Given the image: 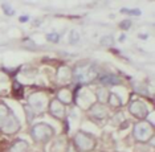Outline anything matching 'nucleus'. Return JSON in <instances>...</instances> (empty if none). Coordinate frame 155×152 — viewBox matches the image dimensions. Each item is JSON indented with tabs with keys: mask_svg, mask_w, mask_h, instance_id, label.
Listing matches in <instances>:
<instances>
[{
	"mask_svg": "<svg viewBox=\"0 0 155 152\" xmlns=\"http://www.w3.org/2000/svg\"><path fill=\"white\" fill-rule=\"evenodd\" d=\"M20 122L4 102H0V130L7 135H13L20 130Z\"/></svg>",
	"mask_w": 155,
	"mask_h": 152,
	"instance_id": "f257e3e1",
	"label": "nucleus"
},
{
	"mask_svg": "<svg viewBox=\"0 0 155 152\" xmlns=\"http://www.w3.org/2000/svg\"><path fill=\"white\" fill-rule=\"evenodd\" d=\"M54 136V128L48 123H37L31 128V137L36 143H47Z\"/></svg>",
	"mask_w": 155,
	"mask_h": 152,
	"instance_id": "7ed1b4c3",
	"label": "nucleus"
},
{
	"mask_svg": "<svg viewBox=\"0 0 155 152\" xmlns=\"http://www.w3.org/2000/svg\"><path fill=\"white\" fill-rule=\"evenodd\" d=\"M56 98L61 102L62 105H70V103H73L74 102V98H73V91L70 90V89H61V90H58V93L57 95H56Z\"/></svg>",
	"mask_w": 155,
	"mask_h": 152,
	"instance_id": "1a4fd4ad",
	"label": "nucleus"
},
{
	"mask_svg": "<svg viewBox=\"0 0 155 152\" xmlns=\"http://www.w3.org/2000/svg\"><path fill=\"white\" fill-rule=\"evenodd\" d=\"M28 102H29L31 107H33L35 110H43L45 106V102H47V98L41 93H33V94H31Z\"/></svg>",
	"mask_w": 155,
	"mask_h": 152,
	"instance_id": "6e6552de",
	"label": "nucleus"
},
{
	"mask_svg": "<svg viewBox=\"0 0 155 152\" xmlns=\"http://www.w3.org/2000/svg\"><path fill=\"white\" fill-rule=\"evenodd\" d=\"M2 8H3V11H4L5 15H8V16H13V15H15V9L12 8L11 4H5V3H4Z\"/></svg>",
	"mask_w": 155,
	"mask_h": 152,
	"instance_id": "f3484780",
	"label": "nucleus"
},
{
	"mask_svg": "<svg viewBox=\"0 0 155 152\" xmlns=\"http://www.w3.org/2000/svg\"><path fill=\"white\" fill-rule=\"evenodd\" d=\"M109 91L106 89H104V87H100V89H97L96 91V98H97V101H98V103H106L107 102V98H109Z\"/></svg>",
	"mask_w": 155,
	"mask_h": 152,
	"instance_id": "4468645a",
	"label": "nucleus"
},
{
	"mask_svg": "<svg viewBox=\"0 0 155 152\" xmlns=\"http://www.w3.org/2000/svg\"><path fill=\"white\" fill-rule=\"evenodd\" d=\"M47 40L49 41V42H58V40H60V34L58 33H48L47 34Z\"/></svg>",
	"mask_w": 155,
	"mask_h": 152,
	"instance_id": "a211bd4d",
	"label": "nucleus"
},
{
	"mask_svg": "<svg viewBox=\"0 0 155 152\" xmlns=\"http://www.w3.org/2000/svg\"><path fill=\"white\" fill-rule=\"evenodd\" d=\"M107 103L114 108H118V107H122V99L118 97L115 93H110L109 94V98H107Z\"/></svg>",
	"mask_w": 155,
	"mask_h": 152,
	"instance_id": "ddd939ff",
	"label": "nucleus"
},
{
	"mask_svg": "<svg viewBox=\"0 0 155 152\" xmlns=\"http://www.w3.org/2000/svg\"><path fill=\"white\" fill-rule=\"evenodd\" d=\"M133 136L138 143H147L154 136V125L146 121L135 123L133 128Z\"/></svg>",
	"mask_w": 155,
	"mask_h": 152,
	"instance_id": "20e7f679",
	"label": "nucleus"
},
{
	"mask_svg": "<svg viewBox=\"0 0 155 152\" xmlns=\"http://www.w3.org/2000/svg\"><path fill=\"white\" fill-rule=\"evenodd\" d=\"M100 82L105 86H117V85H121V79L111 73H105L104 76L100 77Z\"/></svg>",
	"mask_w": 155,
	"mask_h": 152,
	"instance_id": "9d476101",
	"label": "nucleus"
},
{
	"mask_svg": "<svg viewBox=\"0 0 155 152\" xmlns=\"http://www.w3.org/2000/svg\"><path fill=\"white\" fill-rule=\"evenodd\" d=\"M102 152H105V151H102Z\"/></svg>",
	"mask_w": 155,
	"mask_h": 152,
	"instance_id": "b1692460",
	"label": "nucleus"
},
{
	"mask_svg": "<svg viewBox=\"0 0 155 152\" xmlns=\"http://www.w3.org/2000/svg\"><path fill=\"white\" fill-rule=\"evenodd\" d=\"M19 20L21 21V23H25V21H28V20H29V17H28V16H21V17H20Z\"/></svg>",
	"mask_w": 155,
	"mask_h": 152,
	"instance_id": "4be33fe9",
	"label": "nucleus"
},
{
	"mask_svg": "<svg viewBox=\"0 0 155 152\" xmlns=\"http://www.w3.org/2000/svg\"><path fill=\"white\" fill-rule=\"evenodd\" d=\"M72 143L74 144L78 152H91L97 147L96 137L86 131H77L73 136Z\"/></svg>",
	"mask_w": 155,
	"mask_h": 152,
	"instance_id": "f03ea898",
	"label": "nucleus"
},
{
	"mask_svg": "<svg viewBox=\"0 0 155 152\" xmlns=\"http://www.w3.org/2000/svg\"><path fill=\"white\" fill-rule=\"evenodd\" d=\"M101 45H104V47H106V48H111L113 45H114V37L113 36H102L101 37Z\"/></svg>",
	"mask_w": 155,
	"mask_h": 152,
	"instance_id": "2eb2a0df",
	"label": "nucleus"
},
{
	"mask_svg": "<svg viewBox=\"0 0 155 152\" xmlns=\"http://www.w3.org/2000/svg\"><path fill=\"white\" fill-rule=\"evenodd\" d=\"M80 38H81V34H80V32H77L76 29H73L69 33V42L70 44H77V42L80 41Z\"/></svg>",
	"mask_w": 155,
	"mask_h": 152,
	"instance_id": "dca6fc26",
	"label": "nucleus"
},
{
	"mask_svg": "<svg viewBox=\"0 0 155 152\" xmlns=\"http://www.w3.org/2000/svg\"><path fill=\"white\" fill-rule=\"evenodd\" d=\"M130 27H131V20H129V19L121 21V24H119V28L123 29V31H127Z\"/></svg>",
	"mask_w": 155,
	"mask_h": 152,
	"instance_id": "6ab92c4d",
	"label": "nucleus"
},
{
	"mask_svg": "<svg viewBox=\"0 0 155 152\" xmlns=\"http://www.w3.org/2000/svg\"><path fill=\"white\" fill-rule=\"evenodd\" d=\"M72 76H73V73L68 66H61L57 72V79H58V82H62V83H68L72 79Z\"/></svg>",
	"mask_w": 155,
	"mask_h": 152,
	"instance_id": "f8f14e48",
	"label": "nucleus"
},
{
	"mask_svg": "<svg viewBox=\"0 0 155 152\" xmlns=\"http://www.w3.org/2000/svg\"><path fill=\"white\" fill-rule=\"evenodd\" d=\"M29 151V144L24 139H16L8 148V152H28Z\"/></svg>",
	"mask_w": 155,
	"mask_h": 152,
	"instance_id": "9b49d317",
	"label": "nucleus"
},
{
	"mask_svg": "<svg viewBox=\"0 0 155 152\" xmlns=\"http://www.w3.org/2000/svg\"><path fill=\"white\" fill-rule=\"evenodd\" d=\"M48 111L53 118L58 119V121H64L66 116V106L62 105L57 98H53L48 105Z\"/></svg>",
	"mask_w": 155,
	"mask_h": 152,
	"instance_id": "423d86ee",
	"label": "nucleus"
},
{
	"mask_svg": "<svg viewBox=\"0 0 155 152\" xmlns=\"http://www.w3.org/2000/svg\"><path fill=\"white\" fill-rule=\"evenodd\" d=\"M65 152H78V151H77V148L74 147V144H73V143H69L68 146H66Z\"/></svg>",
	"mask_w": 155,
	"mask_h": 152,
	"instance_id": "412c9836",
	"label": "nucleus"
},
{
	"mask_svg": "<svg viewBox=\"0 0 155 152\" xmlns=\"http://www.w3.org/2000/svg\"><path fill=\"white\" fill-rule=\"evenodd\" d=\"M129 112L133 116H135L137 119H139V121L146 119L150 114L147 105L140 99H133L131 102H130L129 103Z\"/></svg>",
	"mask_w": 155,
	"mask_h": 152,
	"instance_id": "39448f33",
	"label": "nucleus"
},
{
	"mask_svg": "<svg viewBox=\"0 0 155 152\" xmlns=\"http://www.w3.org/2000/svg\"><path fill=\"white\" fill-rule=\"evenodd\" d=\"M125 40H126V36H125V34H121V37H119V41L123 42Z\"/></svg>",
	"mask_w": 155,
	"mask_h": 152,
	"instance_id": "5701e85b",
	"label": "nucleus"
},
{
	"mask_svg": "<svg viewBox=\"0 0 155 152\" xmlns=\"http://www.w3.org/2000/svg\"><path fill=\"white\" fill-rule=\"evenodd\" d=\"M89 115L96 121H104L109 116V110L102 103H93L89 107Z\"/></svg>",
	"mask_w": 155,
	"mask_h": 152,
	"instance_id": "0eeeda50",
	"label": "nucleus"
},
{
	"mask_svg": "<svg viewBox=\"0 0 155 152\" xmlns=\"http://www.w3.org/2000/svg\"><path fill=\"white\" fill-rule=\"evenodd\" d=\"M121 12L122 13H129V15H137V16L140 15L139 9H126V8H123V9H121Z\"/></svg>",
	"mask_w": 155,
	"mask_h": 152,
	"instance_id": "aec40b11",
	"label": "nucleus"
}]
</instances>
